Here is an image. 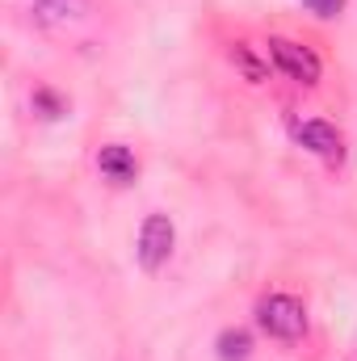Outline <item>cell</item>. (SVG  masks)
I'll use <instances>...</instances> for the list:
<instances>
[{
  "mask_svg": "<svg viewBox=\"0 0 357 361\" xmlns=\"http://www.w3.org/2000/svg\"><path fill=\"white\" fill-rule=\"evenodd\" d=\"M231 63H236L253 85H265V80H269V68L253 55V51H248V47H244V42H236V47H231Z\"/></svg>",
  "mask_w": 357,
  "mask_h": 361,
  "instance_id": "obj_7",
  "label": "cell"
},
{
  "mask_svg": "<svg viewBox=\"0 0 357 361\" xmlns=\"http://www.w3.org/2000/svg\"><path fill=\"white\" fill-rule=\"evenodd\" d=\"M257 324L277 341H298L307 332V307L294 294H265L257 302Z\"/></svg>",
  "mask_w": 357,
  "mask_h": 361,
  "instance_id": "obj_1",
  "label": "cell"
},
{
  "mask_svg": "<svg viewBox=\"0 0 357 361\" xmlns=\"http://www.w3.org/2000/svg\"><path fill=\"white\" fill-rule=\"evenodd\" d=\"M219 357L223 361H248L253 353V336L244 332V328H227V332H219Z\"/></svg>",
  "mask_w": 357,
  "mask_h": 361,
  "instance_id": "obj_6",
  "label": "cell"
},
{
  "mask_svg": "<svg viewBox=\"0 0 357 361\" xmlns=\"http://www.w3.org/2000/svg\"><path fill=\"white\" fill-rule=\"evenodd\" d=\"M34 109H38L42 118H63V114H68V105H63L51 89H34Z\"/></svg>",
  "mask_w": 357,
  "mask_h": 361,
  "instance_id": "obj_8",
  "label": "cell"
},
{
  "mask_svg": "<svg viewBox=\"0 0 357 361\" xmlns=\"http://www.w3.org/2000/svg\"><path fill=\"white\" fill-rule=\"evenodd\" d=\"M294 139H298L311 156H320V160H341V156H345V139H341V130H337L332 122H320V118L298 122Z\"/></svg>",
  "mask_w": 357,
  "mask_h": 361,
  "instance_id": "obj_4",
  "label": "cell"
},
{
  "mask_svg": "<svg viewBox=\"0 0 357 361\" xmlns=\"http://www.w3.org/2000/svg\"><path fill=\"white\" fill-rule=\"evenodd\" d=\"M269 55H273V63L290 76V80H298V85H320V76H324V63H320V55L311 51V47H303V42H290V38H269Z\"/></svg>",
  "mask_w": 357,
  "mask_h": 361,
  "instance_id": "obj_2",
  "label": "cell"
},
{
  "mask_svg": "<svg viewBox=\"0 0 357 361\" xmlns=\"http://www.w3.org/2000/svg\"><path fill=\"white\" fill-rule=\"evenodd\" d=\"M303 4H307V8H311L315 17H341L349 0H303Z\"/></svg>",
  "mask_w": 357,
  "mask_h": 361,
  "instance_id": "obj_9",
  "label": "cell"
},
{
  "mask_svg": "<svg viewBox=\"0 0 357 361\" xmlns=\"http://www.w3.org/2000/svg\"><path fill=\"white\" fill-rule=\"evenodd\" d=\"M97 169H101V177L114 180V185H131V180L139 177V160H135V152L122 147V143H105V147L97 152Z\"/></svg>",
  "mask_w": 357,
  "mask_h": 361,
  "instance_id": "obj_5",
  "label": "cell"
},
{
  "mask_svg": "<svg viewBox=\"0 0 357 361\" xmlns=\"http://www.w3.org/2000/svg\"><path fill=\"white\" fill-rule=\"evenodd\" d=\"M173 244H177V227L169 214H147L143 219V231H139V265L147 273H156L169 257H173Z\"/></svg>",
  "mask_w": 357,
  "mask_h": 361,
  "instance_id": "obj_3",
  "label": "cell"
}]
</instances>
